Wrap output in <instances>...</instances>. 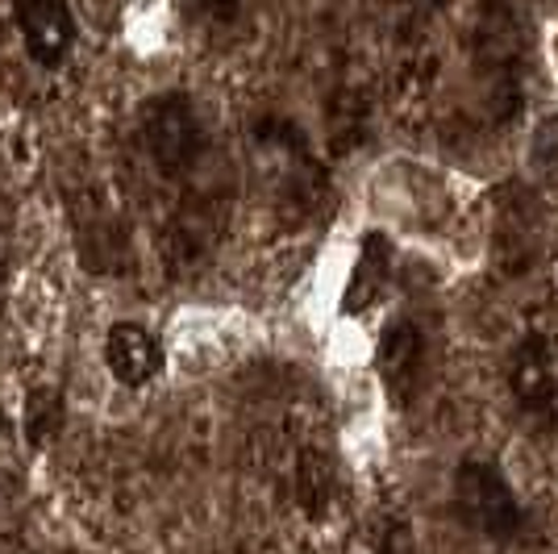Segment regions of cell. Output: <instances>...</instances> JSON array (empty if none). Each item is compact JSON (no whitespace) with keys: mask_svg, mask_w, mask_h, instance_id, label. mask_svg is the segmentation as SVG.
Masks as SVG:
<instances>
[{"mask_svg":"<svg viewBox=\"0 0 558 554\" xmlns=\"http://www.w3.org/2000/svg\"><path fill=\"white\" fill-rule=\"evenodd\" d=\"M454 513L463 517L466 530L484 533L492 542H512L525 526V513L517 505L509 480L480 459L459 462L454 471Z\"/></svg>","mask_w":558,"mask_h":554,"instance_id":"1","label":"cell"},{"mask_svg":"<svg viewBox=\"0 0 558 554\" xmlns=\"http://www.w3.org/2000/svg\"><path fill=\"white\" fill-rule=\"evenodd\" d=\"M142 142L150 150V162L159 167V176L184 180L201 159V146H205L201 117L192 109V100L184 93L155 96L142 113Z\"/></svg>","mask_w":558,"mask_h":554,"instance_id":"2","label":"cell"},{"mask_svg":"<svg viewBox=\"0 0 558 554\" xmlns=\"http://www.w3.org/2000/svg\"><path fill=\"white\" fill-rule=\"evenodd\" d=\"M509 393L517 413L534 430H558V354L542 334H530L512 347Z\"/></svg>","mask_w":558,"mask_h":554,"instance_id":"3","label":"cell"},{"mask_svg":"<svg viewBox=\"0 0 558 554\" xmlns=\"http://www.w3.org/2000/svg\"><path fill=\"white\" fill-rule=\"evenodd\" d=\"M22 43L38 68H63L75 47V17L68 0H9Z\"/></svg>","mask_w":558,"mask_h":554,"instance_id":"4","label":"cell"},{"mask_svg":"<svg viewBox=\"0 0 558 554\" xmlns=\"http://www.w3.org/2000/svg\"><path fill=\"white\" fill-rule=\"evenodd\" d=\"M105 363L125 388H142L163 371V342L138 322H117L105 334Z\"/></svg>","mask_w":558,"mask_h":554,"instance_id":"5","label":"cell"},{"mask_svg":"<svg viewBox=\"0 0 558 554\" xmlns=\"http://www.w3.org/2000/svg\"><path fill=\"white\" fill-rule=\"evenodd\" d=\"M421 368H425V334L413 322H396L379 338V380L392 393L396 405H404L417 393Z\"/></svg>","mask_w":558,"mask_h":554,"instance_id":"6","label":"cell"},{"mask_svg":"<svg viewBox=\"0 0 558 554\" xmlns=\"http://www.w3.org/2000/svg\"><path fill=\"white\" fill-rule=\"evenodd\" d=\"M388 263H392V246L372 233L367 242H363V254H359V263H354V276H350V292H347V309H367V304L379 297V288H384V279H388Z\"/></svg>","mask_w":558,"mask_h":554,"instance_id":"7","label":"cell"},{"mask_svg":"<svg viewBox=\"0 0 558 554\" xmlns=\"http://www.w3.org/2000/svg\"><path fill=\"white\" fill-rule=\"evenodd\" d=\"M59 425H63V400L54 388H38L25 405V434L34 446H47L59 434Z\"/></svg>","mask_w":558,"mask_h":554,"instance_id":"8","label":"cell"},{"mask_svg":"<svg viewBox=\"0 0 558 554\" xmlns=\"http://www.w3.org/2000/svg\"><path fill=\"white\" fill-rule=\"evenodd\" d=\"M379 554H413V533L404 530V526H392V530L384 533Z\"/></svg>","mask_w":558,"mask_h":554,"instance_id":"9","label":"cell"},{"mask_svg":"<svg viewBox=\"0 0 558 554\" xmlns=\"http://www.w3.org/2000/svg\"><path fill=\"white\" fill-rule=\"evenodd\" d=\"M209 17H217V22H233L238 17V9H242V0H196Z\"/></svg>","mask_w":558,"mask_h":554,"instance_id":"10","label":"cell"}]
</instances>
